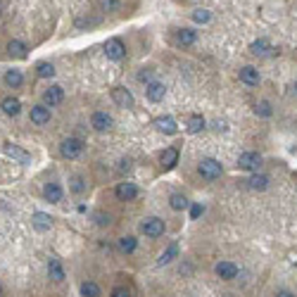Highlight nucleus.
I'll return each instance as SVG.
<instances>
[{
    "label": "nucleus",
    "instance_id": "obj_30",
    "mask_svg": "<svg viewBox=\"0 0 297 297\" xmlns=\"http://www.w3.org/2000/svg\"><path fill=\"white\" fill-rule=\"evenodd\" d=\"M81 295L83 297H100V285L93 283V281L81 283Z\"/></svg>",
    "mask_w": 297,
    "mask_h": 297
},
{
    "label": "nucleus",
    "instance_id": "obj_23",
    "mask_svg": "<svg viewBox=\"0 0 297 297\" xmlns=\"http://www.w3.org/2000/svg\"><path fill=\"white\" fill-rule=\"evenodd\" d=\"M3 81H5V86H10V88H19L24 83V74L19 69H8L5 76H3Z\"/></svg>",
    "mask_w": 297,
    "mask_h": 297
},
{
    "label": "nucleus",
    "instance_id": "obj_40",
    "mask_svg": "<svg viewBox=\"0 0 297 297\" xmlns=\"http://www.w3.org/2000/svg\"><path fill=\"white\" fill-rule=\"evenodd\" d=\"M276 297H295V295H292L290 290H278V292H276Z\"/></svg>",
    "mask_w": 297,
    "mask_h": 297
},
{
    "label": "nucleus",
    "instance_id": "obj_1",
    "mask_svg": "<svg viewBox=\"0 0 297 297\" xmlns=\"http://www.w3.org/2000/svg\"><path fill=\"white\" fill-rule=\"evenodd\" d=\"M197 172H200V176L207 181H217L224 174V166H221L219 159H214V157H204V159H200V164H197Z\"/></svg>",
    "mask_w": 297,
    "mask_h": 297
},
{
    "label": "nucleus",
    "instance_id": "obj_4",
    "mask_svg": "<svg viewBox=\"0 0 297 297\" xmlns=\"http://www.w3.org/2000/svg\"><path fill=\"white\" fill-rule=\"evenodd\" d=\"M259 166H262V155L259 152H242L240 157H238V169L240 172H259Z\"/></svg>",
    "mask_w": 297,
    "mask_h": 297
},
{
    "label": "nucleus",
    "instance_id": "obj_31",
    "mask_svg": "<svg viewBox=\"0 0 297 297\" xmlns=\"http://www.w3.org/2000/svg\"><path fill=\"white\" fill-rule=\"evenodd\" d=\"M69 190L74 193V195H81L83 190H86V181H83V176H71L69 179Z\"/></svg>",
    "mask_w": 297,
    "mask_h": 297
},
{
    "label": "nucleus",
    "instance_id": "obj_20",
    "mask_svg": "<svg viewBox=\"0 0 297 297\" xmlns=\"http://www.w3.org/2000/svg\"><path fill=\"white\" fill-rule=\"evenodd\" d=\"M176 43H179V46H195L197 31L195 29H179V31H176Z\"/></svg>",
    "mask_w": 297,
    "mask_h": 297
},
{
    "label": "nucleus",
    "instance_id": "obj_29",
    "mask_svg": "<svg viewBox=\"0 0 297 297\" xmlns=\"http://www.w3.org/2000/svg\"><path fill=\"white\" fill-rule=\"evenodd\" d=\"M136 247H138V240H136L133 235H124V238H119V250H121V252L131 254Z\"/></svg>",
    "mask_w": 297,
    "mask_h": 297
},
{
    "label": "nucleus",
    "instance_id": "obj_10",
    "mask_svg": "<svg viewBox=\"0 0 297 297\" xmlns=\"http://www.w3.org/2000/svg\"><path fill=\"white\" fill-rule=\"evenodd\" d=\"M112 100L117 102L119 107H133V95H131V91L129 88H124V86H117V88H112Z\"/></svg>",
    "mask_w": 297,
    "mask_h": 297
},
{
    "label": "nucleus",
    "instance_id": "obj_16",
    "mask_svg": "<svg viewBox=\"0 0 297 297\" xmlns=\"http://www.w3.org/2000/svg\"><path fill=\"white\" fill-rule=\"evenodd\" d=\"M159 164H162V169H164V172L174 169V166L179 164V150H176V148H166L164 152L159 155Z\"/></svg>",
    "mask_w": 297,
    "mask_h": 297
},
{
    "label": "nucleus",
    "instance_id": "obj_15",
    "mask_svg": "<svg viewBox=\"0 0 297 297\" xmlns=\"http://www.w3.org/2000/svg\"><path fill=\"white\" fill-rule=\"evenodd\" d=\"M271 50H274V46H271L266 38H257V40H252L250 43V53L254 57H269L271 55Z\"/></svg>",
    "mask_w": 297,
    "mask_h": 297
},
{
    "label": "nucleus",
    "instance_id": "obj_9",
    "mask_svg": "<svg viewBox=\"0 0 297 297\" xmlns=\"http://www.w3.org/2000/svg\"><path fill=\"white\" fill-rule=\"evenodd\" d=\"M112 124H114V119H112L107 112H95L93 117H91V126H93L95 131H100V133L110 131Z\"/></svg>",
    "mask_w": 297,
    "mask_h": 297
},
{
    "label": "nucleus",
    "instance_id": "obj_27",
    "mask_svg": "<svg viewBox=\"0 0 297 297\" xmlns=\"http://www.w3.org/2000/svg\"><path fill=\"white\" fill-rule=\"evenodd\" d=\"M188 197L186 195H181V193H174L172 197H169V207H172L174 211H183V209H188Z\"/></svg>",
    "mask_w": 297,
    "mask_h": 297
},
{
    "label": "nucleus",
    "instance_id": "obj_25",
    "mask_svg": "<svg viewBox=\"0 0 297 297\" xmlns=\"http://www.w3.org/2000/svg\"><path fill=\"white\" fill-rule=\"evenodd\" d=\"M176 257H179V245H176V242H172V245H169V247L159 254V259H157V262H159V266H164V264H172Z\"/></svg>",
    "mask_w": 297,
    "mask_h": 297
},
{
    "label": "nucleus",
    "instance_id": "obj_13",
    "mask_svg": "<svg viewBox=\"0 0 297 297\" xmlns=\"http://www.w3.org/2000/svg\"><path fill=\"white\" fill-rule=\"evenodd\" d=\"M145 95H148L150 102H162L166 95V86L164 83H159V81H152V83H148L145 86Z\"/></svg>",
    "mask_w": 297,
    "mask_h": 297
},
{
    "label": "nucleus",
    "instance_id": "obj_14",
    "mask_svg": "<svg viewBox=\"0 0 297 297\" xmlns=\"http://www.w3.org/2000/svg\"><path fill=\"white\" fill-rule=\"evenodd\" d=\"M214 271H217V276L224 278V281H233L235 276H238V266H235L233 262H219V264L214 266Z\"/></svg>",
    "mask_w": 297,
    "mask_h": 297
},
{
    "label": "nucleus",
    "instance_id": "obj_6",
    "mask_svg": "<svg viewBox=\"0 0 297 297\" xmlns=\"http://www.w3.org/2000/svg\"><path fill=\"white\" fill-rule=\"evenodd\" d=\"M114 195H117L121 202H131V200L138 197V186L131 183V181H124V183H119V186L114 188Z\"/></svg>",
    "mask_w": 297,
    "mask_h": 297
},
{
    "label": "nucleus",
    "instance_id": "obj_12",
    "mask_svg": "<svg viewBox=\"0 0 297 297\" xmlns=\"http://www.w3.org/2000/svg\"><path fill=\"white\" fill-rule=\"evenodd\" d=\"M3 150H5V155L8 157H12V159H17V162H22V164H29V162H31V155L24 152V150L19 148V145H15V143H5Z\"/></svg>",
    "mask_w": 297,
    "mask_h": 297
},
{
    "label": "nucleus",
    "instance_id": "obj_44",
    "mask_svg": "<svg viewBox=\"0 0 297 297\" xmlns=\"http://www.w3.org/2000/svg\"><path fill=\"white\" fill-rule=\"evenodd\" d=\"M295 88H297V86H295Z\"/></svg>",
    "mask_w": 297,
    "mask_h": 297
},
{
    "label": "nucleus",
    "instance_id": "obj_3",
    "mask_svg": "<svg viewBox=\"0 0 297 297\" xmlns=\"http://www.w3.org/2000/svg\"><path fill=\"white\" fill-rule=\"evenodd\" d=\"M81 152H83V141L81 138H64L60 143V155L64 159H76Z\"/></svg>",
    "mask_w": 297,
    "mask_h": 297
},
{
    "label": "nucleus",
    "instance_id": "obj_18",
    "mask_svg": "<svg viewBox=\"0 0 297 297\" xmlns=\"http://www.w3.org/2000/svg\"><path fill=\"white\" fill-rule=\"evenodd\" d=\"M48 276H50V281L53 283H62L64 281V266L60 264V259H50L48 262Z\"/></svg>",
    "mask_w": 297,
    "mask_h": 297
},
{
    "label": "nucleus",
    "instance_id": "obj_33",
    "mask_svg": "<svg viewBox=\"0 0 297 297\" xmlns=\"http://www.w3.org/2000/svg\"><path fill=\"white\" fill-rule=\"evenodd\" d=\"M254 114H259V117H271L274 114V110H271V102H266V100H262V102H257L254 105Z\"/></svg>",
    "mask_w": 297,
    "mask_h": 297
},
{
    "label": "nucleus",
    "instance_id": "obj_43",
    "mask_svg": "<svg viewBox=\"0 0 297 297\" xmlns=\"http://www.w3.org/2000/svg\"><path fill=\"white\" fill-rule=\"evenodd\" d=\"M0 297H3V285H0Z\"/></svg>",
    "mask_w": 297,
    "mask_h": 297
},
{
    "label": "nucleus",
    "instance_id": "obj_32",
    "mask_svg": "<svg viewBox=\"0 0 297 297\" xmlns=\"http://www.w3.org/2000/svg\"><path fill=\"white\" fill-rule=\"evenodd\" d=\"M36 74H38L40 78H53V76H55V67H53L50 62H38Z\"/></svg>",
    "mask_w": 297,
    "mask_h": 297
},
{
    "label": "nucleus",
    "instance_id": "obj_21",
    "mask_svg": "<svg viewBox=\"0 0 297 297\" xmlns=\"http://www.w3.org/2000/svg\"><path fill=\"white\" fill-rule=\"evenodd\" d=\"M0 107H3V112H5L8 117H17V114L22 112V102L17 100V98H12V95H8L5 100L0 102Z\"/></svg>",
    "mask_w": 297,
    "mask_h": 297
},
{
    "label": "nucleus",
    "instance_id": "obj_28",
    "mask_svg": "<svg viewBox=\"0 0 297 297\" xmlns=\"http://www.w3.org/2000/svg\"><path fill=\"white\" fill-rule=\"evenodd\" d=\"M26 50H29V48L24 46L22 40H10L8 43V53L12 57H26Z\"/></svg>",
    "mask_w": 297,
    "mask_h": 297
},
{
    "label": "nucleus",
    "instance_id": "obj_26",
    "mask_svg": "<svg viewBox=\"0 0 297 297\" xmlns=\"http://www.w3.org/2000/svg\"><path fill=\"white\" fill-rule=\"evenodd\" d=\"M202 129H204V117L202 114H190V117H188V124H186L188 133H200Z\"/></svg>",
    "mask_w": 297,
    "mask_h": 297
},
{
    "label": "nucleus",
    "instance_id": "obj_8",
    "mask_svg": "<svg viewBox=\"0 0 297 297\" xmlns=\"http://www.w3.org/2000/svg\"><path fill=\"white\" fill-rule=\"evenodd\" d=\"M152 124H155L157 131H159V133H166V136H174V133H179V124H176V119L169 117V114H166V117H157Z\"/></svg>",
    "mask_w": 297,
    "mask_h": 297
},
{
    "label": "nucleus",
    "instance_id": "obj_41",
    "mask_svg": "<svg viewBox=\"0 0 297 297\" xmlns=\"http://www.w3.org/2000/svg\"><path fill=\"white\" fill-rule=\"evenodd\" d=\"M214 129L217 131H226V121H214Z\"/></svg>",
    "mask_w": 297,
    "mask_h": 297
},
{
    "label": "nucleus",
    "instance_id": "obj_7",
    "mask_svg": "<svg viewBox=\"0 0 297 297\" xmlns=\"http://www.w3.org/2000/svg\"><path fill=\"white\" fill-rule=\"evenodd\" d=\"M50 107L48 105H33L31 107V112H29V119H31L33 124L36 126H46L48 121H50Z\"/></svg>",
    "mask_w": 297,
    "mask_h": 297
},
{
    "label": "nucleus",
    "instance_id": "obj_5",
    "mask_svg": "<svg viewBox=\"0 0 297 297\" xmlns=\"http://www.w3.org/2000/svg\"><path fill=\"white\" fill-rule=\"evenodd\" d=\"M105 55H107V60H112V62L124 60V57H126L124 40H121V38H110L107 43H105Z\"/></svg>",
    "mask_w": 297,
    "mask_h": 297
},
{
    "label": "nucleus",
    "instance_id": "obj_37",
    "mask_svg": "<svg viewBox=\"0 0 297 297\" xmlns=\"http://www.w3.org/2000/svg\"><path fill=\"white\" fill-rule=\"evenodd\" d=\"M112 297H131V292H129V288H124V285H117V288L112 290Z\"/></svg>",
    "mask_w": 297,
    "mask_h": 297
},
{
    "label": "nucleus",
    "instance_id": "obj_36",
    "mask_svg": "<svg viewBox=\"0 0 297 297\" xmlns=\"http://www.w3.org/2000/svg\"><path fill=\"white\" fill-rule=\"evenodd\" d=\"M138 81H141V83H152V69H145V67H143V69L138 71Z\"/></svg>",
    "mask_w": 297,
    "mask_h": 297
},
{
    "label": "nucleus",
    "instance_id": "obj_11",
    "mask_svg": "<svg viewBox=\"0 0 297 297\" xmlns=\"http://www.w3.org/2000/svg\"><path fill=\"white\" fill-rule=\"evenodd\" d=\"M62 100H64L62 86H50V88H46V93H43V105H48V107H55V105H60Z\"/></svg>",
    "mask_w": 297,
    "mask_h": 297
},
{
    "label": "nucleus",
    "instance_id": "obj_34",
    "mask_svg": "<svg viewBox=\"0 0 297 297\" xmlns=\"http://www.w3.org/2000/svg\"><path fill=\"white\" fill-rule=\"evenodd\" d=\"M193 19H195L197 24H207L211 19V15H209V10H202V8H197L195 12H193Z\"/></svg>",
    "mask_w": 297,
    "mask_h": 297
},
{
    "label": "nucleus",
    "instance_id": "obj_38",
    "mask_svg": "<svg viewBox=\"0 0 297 297\" xmlns=\"http://www.w3.org/2000/svg\"><path fill=\"white\" fill-rule=\"evenodd\" d=\"M202 211H204L202 204H193V207H190V219H200V217H202Z\"/></svg>",
    "mask_w": 297,
    "mask_h": 297
},
{
    "label": "nucleus",
    "instance_id": "obj_24",
    "mask_svg": "<svg viewBox=\"0 0 297 297\" xmlns=\"http://www.w3.org/2000/svg\"><path fill=\"white\" fill-rule=\"evenodd\" d=\"M43 195H46L48 202H60L62 200V188H60V183H46Z\"/></svg>",
    "mask_w": 297,
    "mask_h": 297
},
{
    "label": "nucleus",
    "instance_id": "obj_35",
    "mask_svg": "<svg viewBox=\"0 0 297 297\" xmlns=\"http://www.w3.org/2000/svg\"><path fill=\"white\" fill-rule=\"evenodd\" d=\"M100 8H102V12H117L121 8V3L119 0H100Z\"/></svg>",
    "mask_w": 297,
    "mask_h": 297
},
{
    "label": "nucleus",
    "instance_id": "obj_17",
    "mask_svg": "<svg viewBox=\"0 0 297 297\" xmlns=\"http://www.w3.org/2000/svg\"><path fill=\"white\" fill-rule=\"evenodd\" d=\"M31 224L36 231H40V233H46V231H50L53 228V219H50V214H46V211H36L31 217Z\"/></svg>",
    "mask_w": 297,
    "mask_h": 297
},
{
    "label": "nucleus",
    "instance_id": "obj_22",
    "mask_svg": "<svg viewBox=\"0 0 297 297\" xmlns=\"http://www.w3.org/2000/svg\"><path fill=\"white\" fill-rule=\"evenodd\" d=\"M245 186L250 188V190H266L269 188V176H264V174H252L250 179L245 181Z\"/></svg>",
    "mask_w": 297,
    "mask_h": 297
},
{
    "label": "nucleus",
    "instance_id": "obj_39",
    "mask_svg": "<svg viewBox=\"0 0 297 297\" xmlns=\"http://www.w3.org/2000/svg\"><path fill=\"white\" fill-rule=\"evenodd\" d=\"M95 219H98V226H110L112 219H110V214L105 217V214H95Z\"/></svg>",
    "mask_w": 297,
    "mask_h": 297
},
{
    "label": "nucleus",
    "instance_id": "obj_2",
    "mask_svg": "<svg viewBox=\"0 0 297 297\" xmlns=\"http://www.w3.org/2000/svg\"><path fill=\"white\" fill-rule=\"evenodd\" d=\"M166 231V224L159 217H148V219L141 221V233L148 235V238H159V235H164Z\"/></svg>",
    "mask_w": 297,
    "mask_h": 297
},
{
    "label": "nucleus",
    "instance_id": "obj_19",
    "mask_svg": "<svg viewBox=\"0 0 297 297\" xmlns=\"http://www.w3.org/2000/svg\"><path fill=\"white\" fill-rule=\"evenodd\" d=\"M240 81L242 83H247V86H257L259 83V69L257 67H252V64L242 67L240 69Z\"/></svg>",
    "mask_w": 297,
    "mask_h": 297
},
{
    "label": "nucleus",
    "instance_id": "obj_42",
    "mask_svg": "<svg viewBox=\"0 0 297 297\" xmlns=\"http://www.w3.org/2000/svg\"><path fill=\"white\" fill-rule=\"evenodd\" d=\"M119 169H121V172H129V169H131V162H129V159H124V162H121V166H119Z\"/></svg>",
    "mask_w": 297,
    "mask_h": 297
}]
</instances>
